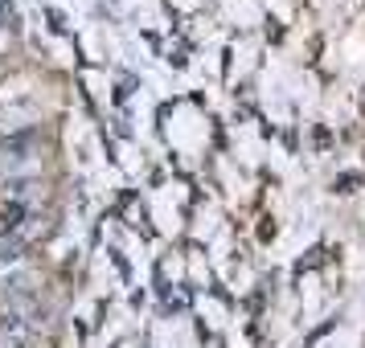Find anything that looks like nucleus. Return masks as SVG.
<instances>
[{"label":"nucleus","mask_w":365,"mask_h":348,"mask_svg":"<svg viewBox=\"0 0 365 348\" xmlns=\"http://www.w3.org/2000/svg\"><path fill=\"white\" fill-rule=\"evenodd\" d=\"M9 9H13V4H9V0H0V21L9 17Z\"/></svg>","instance_id":"7ed1b4c3"},{"label":"nucleus","mask_w":365,"mask_h":348,"mask_svg":"<svg viewBox=\"0 0 365 348\" xmlns=\"http://www.w3.org/2000/svg\"><path fill=\"white\" fill-rule=\"evenodd\" d=\"M25 250H29L25 238H17V233H0V270H4V266H17L21 258H25Z\"/></svg>","instance_id":"f03ea898"},{"label":"nucleus","mask_w":365,"mask_h":348,"mask_svg":"<svg viewBox=\"0 0 365 348\" xmlns=\"http://www.w3.org/2000/svg\"><path fill=\"white\" fill-rule=\"evenodd\" d=\"M37 324L29 307H9L0 315V348H34Z\"/></svg>","instance_id":"f257e3e1"}]
</instances>
